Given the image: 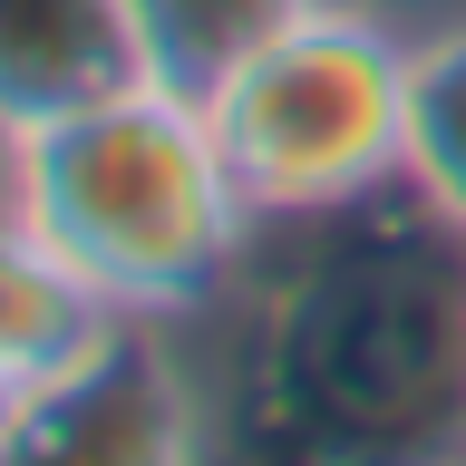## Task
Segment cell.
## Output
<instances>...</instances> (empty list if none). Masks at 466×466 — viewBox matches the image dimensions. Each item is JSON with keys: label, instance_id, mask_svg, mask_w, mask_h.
<instances>
[{"label": "cell", "instance_id": "obj_1", "mask_svg": "<svg viewBox=\"0 0 466 466\" xmlns=\"http://www.w3.org/2000/svg\"><path fill=\"white\" fill-rule=\"evenodd\" d=\"M166 330L195 466H466V233L418 185L253 224Z\"/></svg>", "mask_w": 466, "mask_h": 466}, {"label": "cell", "instance_id": "obj_2", "mask_svg": "<svg viewBox=\"0 0 466 466\" xmlns=\"http://www.w3.org/2000/svg\"><path fill=\"white\" fill-rule=\"evenodd\" d=\"M20 214L127 320H185L253 243V204L224 166L214 107L137 78L20 137Z\"/></svg>", "mask_w": 466, "mask_h": 466}, {"label": "cell", "instance_id": "obj_3", "mask_svg": "<svg viewBox=\"0 0 466 466\" xmlns=\"http://www.w3.org/2000/svg\"><path fill=\"white\" fill-rule=\"evenodd\" d=\"M224 166L272 214H330L408 185V29L360 0H301L204 87Z\"/></svg>", "mask_w": 466, "mask_h": 466}, {"label": "cell", "instance_id": "obj_4", "mask_svg": "<svg viewBox=\"0 0 466 466\" xmlns=\"http://www.w3.org/2000/svg\"><path fill=\"white\" fill-rule=\"evenodd\" d=\"M0 466H195V379L166 320H127L107 350L29 389Z\"/></svg>", "mask_w": 466, "mask_h": 466}, {"label": "cell", "instance_id": "obj_5", "mask_svg": "<svg viewBox=\"0 0 466 466\" xmlns=\"http://www.w3.org/2000/svg\"><path fill=\"white\" fill-rule=\"evenodd\" d=\"M156 78L137 0H0V127L29 137Z\"/></svg>", "mask_w": 466, "mask_h": 466}, {"label": "cell", "instance_id": "obj_6", "mask_svg": "<svg viewBox=\"0 0 466 466\" xmlns=\"http://www.w3.org/2000/svg\"><path fill=\"white\" fill-rule=\"evenodd\" d=\"M127 330L107 291L58 253L29 214H0V370H20L29 389L58 370H78L87 350H107Z\"/></svg>", "mask_w": 466, "mask_h": 466}, {"label": "cell", "instance_id": "obj_7", "mask_svg": "<svg viewBox=\"0 0 466 466\" xmlns=\"http://www.w3.org/2000/svg\"><path fill=\"white\" fill-rule=\"evenodd\" d=\"M408 185L466 233V10L408 29Z\"/></svg>", "mask_w": 466, "mask_h": 466}, {"label": "cell", "instance_id": "obj_8", "mask_svg": "<svg viewBox=\"0 0 466 466\" xmlns=\"http://www.w3.org/2000/svg\"><path fill=\"white\" fill-rule=\"evenodd\" d=\"M301 0H137V29H146V58H156V78L175 87H214L233 58L253 49L262 29H282Z\"/></svg>", "mask_w": 466, "mask_h": 466}, {"label": "cell", "instance_id": "obj_9", "mask_svg": "<svg viewBox=\"0 0 466 466\" xmlns=\"http://www.w3.org/2000/svg\"><path fill=\"white\" fill-rule=\"evenodd\" d=\"M360 10H389L399 29H428V20H447V10H466V0H360Z\"/></svg>", "mask_w": 466, "mask_h": 466}, {"label": "cell", "instance_id": "obj_10", "mask_svg": "<svg viewBox=\"0 0 466 466\" xmlns=\"http://www.w3.org/2000/svg\"><path fill=\"white\" fill-rule=\"evenodd\" d=\"M0 214H20V137L0 127Z\"/></svg>", "mask_w": 466, "mask_h": 466}, {"label": "cell", "instance_id": "obj_11", "mask_svg": "<svg viewBox=\"0 0 466 466\" xmlns=\"http://www.w3.org/2000/svg\"><path fill=\"white\" fill-rule=\"evenodd\" d=\"M20 408H29V379L0 370V447H10V428H20Z\"/></svg>", "mask_w": 466, "mask_h": 466}]
</instances>
